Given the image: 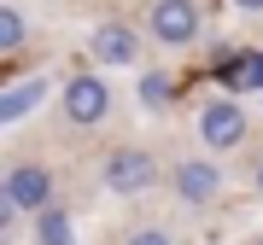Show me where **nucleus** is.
Returning <instances> with one entry per match:
<instances>
[{"label": "nucleus", "mask_w": 263, "mask_h": 245, "mask_svg": "<svg viewBox=\"0 0 263 245\" xmlns=\"http://www.w3.org/2000/svg\"><path fill=\"white\" fill-rule=\"evenodd\" d=\"M123 245H176V239H170L164 228H135V234L123 239Z\"/></svg>", "instance_id": "obj_13"}, {"label": "nucleus", "mask_w": 263, "mask_h": 245, "mask_svg": "<svg viewBox=\"0 0 263 245\" xmlns=\"http://www.w3.org/2000/svg\"><path fill=\"white\" fill-rule=\"evenodd\" d=\"M18 47H24V12L0 0V53H18Z\"/></svg>", "instance_id": "obj_10"}, {"label": "nucleus", "mask_w": 263, "mask_h": 245, "mask_svg": "<svg viewBox=\"0 0 263 245\" xmlns=\"http://www.w3.org/2000/svg\"><path fill=\"white\" fill-rule=\"evenodd\" d=\"M257 245H263V234H257Z\"/></svg>", "instance_id": "obj_16"}, {"label": "nucleus", "mask_w": 263, "mask_h": 245, "mask_svg": "<svg viewBox=\"0 0 263 245\" xmlns=\"http://www.w3.org/2000/svg\"><path fill=\"white\" fill-rule=\"evenodd\" d=\"M59 99H65V117L76 122V129H100V122L111 117V82L94 76V70L70 76V82L59 88Z\"/></svg>", "instance_id": "obj_4"}, {"label": "nucleus", "mask_w": 263, "mask_h": 245, "mask_svg": "<svg viewBox=\"0 0 263 245\" xmlns=\"http://www.w3.org/2000/svg\"><path fill=\"white\" fill-rule=\"evenodd\" d=\"M53 193L59 181L47 164H12L6 181H0V222H18V216H41L53 210Z\"/></svg>", "instance_id": "obj_1"}, {"label": "nucleus", "mask_w": 263, "mask_h": 245, "mask_svg": "<svg viewBox=\"0 0 263 245\" xmlns=\"http://www.w3.org/2000/svg\"><path fill=\"white\" fill-rule=\"evenodd\" d=\"M88 53H94V65L129 70V65H141V35H135L129 24H100L94 41H88Z\"/></svg>", "instance_id": "obj_7"}, {"label": "nucleus", "mask_w": 263, "mask_h": 245, "mask_svg": "<svg viewBox=\"0 0 263 245\" xmlns=\"http://www.w3.org/2000/svg\"><path fill=\"white\" fill-rule=\"evenodd\" d=\"M35 245H76V234H70V216H65L59 205L35 216Z\"/></svg>", "instance_id": "obj_9"}, {"label": "nucleus", "mask_w": 263, "mask_h": 245, "mask_svg": "<svg viewBox=\"0 0 263 245\" xmlns=\"http://www.w3.org/2000/svg\"><path fill=\"white\" fill-rule=\"evenodd\" d=\"M170 193L187 210L216 205V198H222V170H216V158H176L170 164Z\"/></svg>", "instance_id": "obj_5"}, {"label": "nucleus", "mask_w": 263, "mask_h": 245, "mask_svg": "<svg viewBox=\"0 0 263 245\" xmlns=\"http://www.w3.org/2000/svg\"><path fill=\"white\" fill-rule=\"evenodd\" d=\"M234 88H263V58H240L234 65Z\"/></svg>", "instance_id": "obj_12"}, {"label": "nucleus", "mask_w": 263, "mask_h": 245, "mask_svg": "<svg viewBox=\"0 0 263 245\" xmlns=\"http://www.w3.org/2000/svg\"><path fill=\"white\" fill-rule=\"evenodd\" d=\"M146 29L158 47H193L199 29H205V12H199V0H152Z\"/></svg>", "instance_id": "obj_6"}, {"label": "nucleus", "mask_w": 263, "mask_h": 245, "mask_svg": "<svg viewBox=\"0 0 263 245\" xmlns=\"http://www.w3.org/2000/svg\"><path fill=\"white\" fill-rule=\"evenodd\" d=\"M257 193H263V164H257Z\"/></svg>", "instance_id": "obj_15"}, {"label": "nucleus", "mask_w": 263, "mask_h": 245, "mask_svg": "<svg viewBox=\"0 0 263 245\" xmlns=\"http://www.w3.org/2000/svg\"><path fill=\"white\" fill-rule=\"evenodd\" d=\"M100 181H105V193H117V198H141V193L158 187V158H152L146 146H117L111 158H105Z\"/></svg>", "instance_id": "obj_3"}, {"label": "nucleus", "mask_w": 263, "mask_h": 245, "mask_svg": "<svg viewBox=\"0 0 263 245\" xmlns=\"http://www.w3.org/2000/svg\"><path fill=\"white\" fill-rule=\"evenodd\" d=\"M141 99L152 105V111L170 105V76H164V70H146V76H141Z\"/></svg>", "instance_id": "obj_11"}, {"label": "nucleus", "mask_w": 263, "mask_h": 245, "mask_svg": "<svg viewBox=\"0 0 263 245\" xmlns=\"http://www.w3.org/2000/svg\"><path fill=\"white\" fill-rule=\"evenodd\" d=\"M47 99V76H24V82H12L6 94H0V129H12V122H24L35 105Z\"/></svg>", "instance_id": "obj_8"}, {"label": "nucleus", "mask_w": 263, "mask_h": 245, "mask_svg": "<svg viewBox=\"0 0 263 245\" xmlns=\"http://www.w3.org/2000/svg\"><path fill=\"white\" fill-rule=\"evenodd\" d=\"M234 6H240V12H263V0H234Z\"/></svg>", "instance_id": "obj_14"}, {"label": "nucleus", "mask_w": 263, "mask_h": 245, "mask_svg": "<svg viewBox=\"0 0 263 245\" xmlns=\"http://www.w3.org/2000/svg\"><path fill=\"white\" fill-rule=\"evenodd\" d=\"M199 146L211 152H240L246 146V134H252V117L240 111V99H211V105H199Z\"/></svg>", "instance_id": "obj_2"}]
</instances>
